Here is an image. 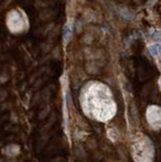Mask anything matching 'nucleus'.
<instances>
[{
  "mask_svg": "<svg viewBox=\"0 0 161 162\" xmlns=\"http://www.w3.org/2000/svg\"><path fill=\"white\" fill-rule=\"evenodd\" d=\"M84 109L97 120L105 121L116 113V104L108 89L101 84H94L88 89L83 99Z\"/></svg>",
  "mask_w": 161,
  "mask_h": 162,
  "instance_id": "1",
  "label": "nucleus"
},
{
  "mask_svg": "<svg viewBox=\"0 0 161 162\" xmlns=\"http://www.w3.org/2000/svg\"><path fill=\"white\" fill-rule=\"evenodd\" d=\"M134 157L137 162H151L153 158V149L148 138L144 139V141H139L133 146Z\"/></svg>",
  "mask_w": 161,
  "mask_h": 162,
  "instance_id": "2",
  "label": "nucleus"
},
{
  "mask_svg": "<svg viewBox=\"0 0 161 162\" xmlns=\"http://www.w3.org/2000/svg\"><path fill=\"white\" fill-rule=\"evenodd\" d=\"M149 52L154 58H157L160 56V44L159 43H155L153 45L149 46Z\"/></svg>",
  "mask_w": 161,
  "mask_h": 162,
  "instance_id": "3",
  "label": "nucleus"
},
{
  "mask_svg": "<svg viewBox=\"0 0 161 162\" xmlns=\"http://www.w3.org/2000/svg\"><path fill=\"white\" fill-rule=\"evenodd\" d=\"M72 37V28H71V24L70 23H67L65 25V28H64V35H63V39H64V42L68 43Z\"/></svg>",
  "mask_w": 161,
  "mask_h": 162,
  "instance_id": "4",
  "label": "nucleus"
}]
</instances>
